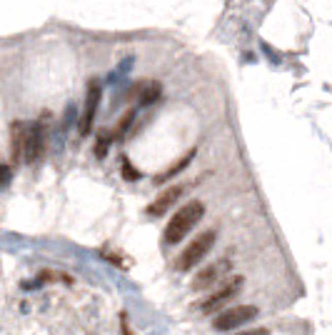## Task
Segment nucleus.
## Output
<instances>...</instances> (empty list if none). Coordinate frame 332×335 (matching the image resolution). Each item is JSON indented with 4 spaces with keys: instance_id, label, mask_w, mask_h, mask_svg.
<instances>
[{
    "instance_id": "nucleus-4",
    "label": "nucleus",
    "mask_w": 332,
    "mask_h": 335,
    "mask_svg": "<svg viewBox=\"0 0 332 335\" xmlns=\"http://www.w3.org/2000/svg\"><path fill=\"white\" fill-rule=\"evenodd\" d=\"M255 315H257V308H255V305H238V308H230V310L217 313V318L212 320V328L220 330V333L238 330L240 325L250 323Z\"/></svg>"
},
{
    "instance_id": "nucleus-3",
    "label": "nucleus",
    "mask_w": 332,
    "mask_h": 335,
    "mask_svg": "<svg viewBox=\"0 0 332 335\" xmlns=\"http://www.w3.org/2000/svg\"><path fill=\"white\" fill-rule=\"evenodd\" d=\"M242 275H233V278H227L222 285H220V290H215V293H210L203 303L197 305V310L200 313H205V315H210V313H222V305L227 303V300H233L238 293H240L242 288Z\"/></svg>"
},
{
    "instance_id": "nucleus-14",
    "label": "nucleus",
    "mask_w": 332,
    "mask_h": 335,
    "mask_svg": "<svg viewBox=\"0 0 332 335\" xmlns=\"http://www.w3.org/2000/svg\"><path fill=\"white\" fill-rule=\"evenodd\" d=\"M122 175H125L127 180H138V178H140V173H138V170H135L127 160H122Z\"/></svg>"
},
{
    "instance_id": "nucleus-13",
    "label": "nucleus",
    "mask_w": 332,
    "mask_h": 335,
    "mask_svg": "<svg viewBox=\"0 0 332 335\" xmlns=\"http://www.w3.org/2000/svg\"><path fill=\"white\" fill-rule=\"evenodd\" d=\"M132 118H135V113H132V110H130V113H125V118H122V120H120V125L115 128V135H113V138H122V135L127 133V128H130V123H132Z\"/></svg>"
},
{
    "instance_id": "nucleus-11",
    "label": "nucleus",
    "mask_w": 332,
    "mask_h": 335,
    "mask_svg": "<svg viewBox=\"0 0 332 335\" xmlns=\"http://www.w3.org/2000/svg\"><path fill=\"white\" fill-rule=\"evenodd\" d=\"M110 140H113V135H110V133H100V135H97V143H95V155H97V158H105Z\"/></svg>"
},
{
    "instance_id": "nucleus-1",
    "label": "nucleus",
    "mask_w": 332,
    "mask_h": 335,
    "mask_svg": "<svg viewBox=\"0 0 332 335\" xmlns=\"http://www.w3.org/2000/svg\"><path fill=\"white\" fill-rule=\"evenodd\" d=\"M203 215H205V205H203L200 200H192V203L182 205L180 210L170 218V223H168V228H165V243L168 245L180 243L182 238L203 220Z\"/></svg>"
},
{
    "instance_id": "nucleus-5",
    "label": "nucleus",
    "mask_w": 332,
    "mask_h": 335,
    "mask_svg": "<svg viewBox=\"0 0 332 335\" xmlns=\"http://www.w3.org/2000/svg\"><path fill=\"white\" fill-rule=\"evenodd\" d=\"M230 270H233V263H230L227 258L215 260V263H210L208 268H203L200 273L192 278V290H208V288H212L215 283L225 280Z\"/></svg>"
},
{
    "instance_id": "nucleus-16",
    "label": "nucleus",
    "mask_w": 332,
    "mask_h": 335,
    "mask_svg": "<svg viewBox=\"0 0 332 335\" xmlns=\"http://www.w3.org/2000/svg\"><path fill=\"white\" fill-rule=\"evenodd\" d=\"M235 335H270L268 328H252V330H242V333H235Z\"/></svg>"
},
{
    "instance_id": "nucleus-6",
    "label": "nucleus",
    "mask_w": 332,
    "mask_h": 335,
    "mask_svg": "<svg viewBox=\"0 0 332 335\" xmlns=\"http://www.w3.org/2000/svg\"><path fill=\"white\" fill-rule=\"evenodd\" d=\"M100 85L90 80V85H88V95H85V110H83V118H80V135H88L92 128V123H95V113H97V105H100Z\"/></svg>"
},
{
    "instance_id": "nucleus-10",
    "label": "nucleus",
    "mask_w": 332,
    "mask_h": 335,
    "mask_svg": "<svg viewBox=\"0 0 332 335\" xmlns=\"http://www.w3.org/2000/svg\"><path fill=\"white\" fill-rule=\"evenodd\" d=\"M140 100L143 103H150V100H155L157 95H160V85H155V83H145V85H140Z\"/></svg>"
},
{
    "instance_id": "nucleus-15",
    "label": "nucleus",
    "mask_w": 332,
    "mask_h": 335,
    "mask_svg": "<svg viewBox=\"0 0 332 335\" xmlns=\"http://www.w3.org/2000/svg\"><path fill=\"white\" fill-rule=\"evenodd\" d=\"M10 180V168L8 165H0V188H5Z\"/></svg>"
},
{
    "instance_id": "nucleus-8",
    "label": "nucleus",
    "mask_w": 332,
    "mask_h": 335,
    "mask_svg": "<svg viewBox=\"0 0 332 335\" xmlns=\"http://www.w3.org/2000/svg\"><path fill=\"white\" fill-rule=\"evenodd\" d=\"M40 153H43V130H40V125L30 123L28 133H25V158L23 160L25 163H35Z\"/></svg>"
},
{
    "instance_id": "nucleus-2",
    "label": "nucleus",
    "mask_w": 332,
    "mask_h": 335,
    "mask_svg": "<svg viewBox=\"0 0 332 335\" xmlns=\"http://www.w3.org/2000/svg\"><path fill=\"white\" fill-rule=\"evenodd\" d=\"M217 240V233L215 230H205V233H200L192 243L187 245L185 250H182L180 255L175 258V268L178 270H190V268H195L208 253L212 250V245Z\"/></svg>"
},
{
    "instance_id": "nucleus-12",
    "label": "nucleus",
    "mask_w": 332,
    "mask_h": 335,
    "mask_svg": "<svg viewBox=\"0 0 332 335\" xmlns=\"http://www.w3.org/2000/svg\"><path fill=\"white\" fill-rule=\"evenodd\" d=\"M190 158H192V153H187V155H185V158H182L180 163H175V165H173V168H170V170H168V173H162V175H160V178H155V180H160V183H162V180H168V178H173V175H175V173H180L182 168H185V165H187V163H190Z\"/></svg>"
},
{
    "instance_id": "nucleus-9",
    "label": "nucleus",
    "mask_w": 332,
    "mask_h": 335,
    "mask_svg": "<svg viewBox=\"0 0 332 335\" xmlns=\"http://www.w3.org/2000/svg\"><path fill=\"white\" fill-rule=\"evenodd\" d=\"M25 133H28V123H13L10 145H13V160L15 163H20L25 158Z\"/></svg>"
},
{
    "instance_id": "nucleus-7",
    "label": "nucleus",
    "mask_w": 332,
    "mask_h": 335,
    "mask_svg": "<svg viewBox=\"0 0 332 335\" xmlns=\"http://www.w3.org/2000/svg\"><path fill=\"white\" fill-rule=\"evenodd\" d=\"M182 193H185V188H182V185H173V188L162 190V193H160V195L152 200L150 205H148V215H152V218H160V215H165L182 198Z\"/></svg>"
}]
</instances>
